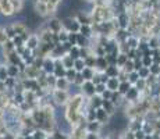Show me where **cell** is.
<instances>
[{
  "label": "cell",
  "instance_id": "cell-1",
  "mask_svg": "<svg viewBox=\"0 0 160 139\" xmlns=\"http://www.w3.org/2000/svg\"><path fill=\"white\" fill-rule=\"evenodd\" d=\"M95 113H96V120L99 122H104L107 120V114H106V111H104L103 109H96V111H95Z\"/></svg>",
  "mask_w": 160,
  "mask_h": 139
},
{
  "label": "cell",
  "instance_id": "cell-2",
  "mask_svg": "<svg viewBox=\"0 0 160 139\" xmlns=\"http://www.w3.org/2000/svg\"><path fill=\"white\" fill-rule=\"evenodd\" d=\"M99 128H100V122H99V121H91V122L88 124V131H89V132L98 134Z\"/></svg>",
  "mask_w": 160,
  "mask_h": 139
},
{
  "label": "cell",
  "instance_id": "cell-3",
  "mask_svg": "<svg viewBox=\"0 0 160 139\" xmlns=\"http://www.w3.org/2000/svg\"><path fill=\"white\" fill-rule=\"evenodd\" d=\"M84 89H85V92H87L88 95H92V93H95V85L93 83H91V82H87L84 85Z\"/></svg>",
  "mask_w": 160,
  "mask_h": 139
},
{
  "label": "cell",
  "instance_id": "cell-4",
  "mask_svg": "<svg viewBox=\"0 0 160 139\" xmlns=\"http://www.w3.org/2000/svg\"><path fill=\"white\" fill-rule=\"evenodd\" d=\"M32 138L33 139H46V135H45L43 131H36L35 134L32 135Z\"/></svg>",
  "mask_w": 160,
  "mask_h": 139
},
{
  "label": "cell",
  "instance_id": "cell-5",
  "mask_svg": "<svg viewBox=\"0 0 160 139\" xmlns=\"http://www.w3.org/2000/svg\"><path fill=\"white\" fill-rule=\"evenodd\" d=\"M107 85H109V89H110V91H114V89L117 88V85H118V82H117L116 79H110V81L107 82Z\"/></svg>",
  "mask_w": 160,
  "mask_h": 139
},
{
  "label": "cell",
  "instance_id": "cell-6",
  "mask_svg": "<svg viewBox=\"0 0 160 139\" xmlns=\"http://www.w3.org/2000/svg\"><path fill=\"white\" fill-rule=\"evenodd\" d=\"M56 99H57V102H60V103H63L64 100H66V93H61L60 91L56 93Z\"/></svg>",
  "mask_w": 160,
  "mask_h": 139
},
{
  "label": "cell",
  "instance_id": "cell-7",
  "mask_svg": "<svg viewBox=\"0 0 160 139\" xmlns=\"http://www.w3.org/2000/svg\"><path fill=\"white\" fill-rule=\"evenodd\" d=\"M128 89H130V85H128L127 82L121 83V86H120V91H121V92H127Z\"/></svg>",
  "mask_w": 160,
  "mask_h": 139
},
{
  "label": "cell",
  "instance_id": "cell-8",
  "mask_svg": "<svg viewBox=\"0 0 160 139\" xmlns=\"http://www.w3.org/2000/svg\"><path fill=\"white\" fill-rule=\"evenodd\" d=\"M100 106H102V102H100V99H95V100H93V107H95V109H99Z\"/></svg>",
  "mask_w": 160,
  "mask_h": 139
},
{
  "label": "cell",
  "instance_id": "cell-9",
  "mask_svg": "<svg viewBox=\"0 0 160 139\" xmlns=\"http://www.w3.org/2000/svg\"><path fill=\"white\" fill-rule=\"evenodd\" d=\"M85 139H99V137H98V134H93V132H89V134L87 135V138Z\"/></svg>",
  "mask_w": 160,
  "mask_h": 139
},
{
  "label": "cell",
  "instance_id": "cell-10",
  "mask_svg": "<svg viewBox=\"0 0 160 139\" xmlns=\"http://www.w3.org/2000/svg\"><path fill=\"white\" fill-rule=\"evenodd\" d=\"M135 95H137V91H134V89H132V91H130V89H128V91H127V96L135 97Z\"/></svg>",
  "mask_w": 160,
  "mask_h": 139
},
{
  "label": "cell",
  "instance_id": "cell-11",
  "mask_svg": "<svg viewBox=\"0 0 160 139\" xmlns=\"http://www.w3.org/2000/svg\"><path fill=\"white\" fill-rule=\"evenodd\" d=\"M125 139H135L134 132H127V134H125Z\"/></svg>",
  "mask_w": 160,
  "mask_h": 139
},
{
  "label": "cell",
  "instance_id": "cell-12",
  "mask_svg": "<svg viewBox=\"0 0 160 139\" xmlns=\"http://www.w3.org/2000/svg\"><path fill=\"white\" fill-rule=\"evenodd\" d=\"M110 96H112V92H103V97H104V100H109Z\"/></svg>",
  "mask_w": 160,
  "mask_h": 139
},
{
  "label": "cell",
  "instance_id": "cell-13",
  "mask_svg": "<svg viewBox=\"0 0 160 139\" xmlns=\"http://www.w3.org/2000/svg\"><path fill=\"white\" fill-rule=\"evenodd\" d=\"M95 91H96V92H99V93H102V92L104 91V86H103V85H98V88L95 89Z\"/></svg>",
  "mask_w": 160,
  "mask_h": 139
},
{
  "label": "cell",
  "instance_id": "cell-14",
  "mask_svg": "<svg viewBox=\"0 0 160 139\" xmlns=\"http://www.w3.org/2000/svg\"><path fill=\"white\" fill-rule=\"evenodd\" d=\"M81 31H82V33H84V35H88V33H89V28L88 27H82Z\"/></svg>",
  "mask_w": 160,
  "mask_h": 139
},
{
  "label": "cell",
  "instance_id": "cell-15",
  "mask_svg": "<svg viewBox=\"0 0 160 139\" xmlns=\"http://www.w3.org/2000/svg\"><path fill=\"white\" fill-rule=\"evenodd\" d=\"M68 79H74V77H75V74H74V71H68Z\"/></svg>",
  "mask_w": 160,
  "mask_h": 139
},
{
  "label": "cell",
  "instance_id": "cell-16",
  "mask_svg": "<svg viewBox=\"0 0 160 139\" xmlns=\"http://www.w3.org/2000/svg\"><path fill=\"white\" fill-rule=\"evenodd\" d=\"M75 66H77V68H78V70H81L82 68V61H77V63H75Z\"/></svg>",
  "mask_w": 160,
  "mask_h": 139
},
{
  "label": "cell",
  "instance_id": "cell-17",
  "mask_svg": "<svg viewBox=\"0 0 160 139\" xmlns=\"http://www.w3.org/2000/svg\"><path fill=\"white\" fill-rule=\"evenodd\" d=\"M46 70H48V71L50 70V71H52V70H53V64H52V63L49 64V63H48V64H46Z\"/></svg>",
  "mask_w": 160,
  "mask_h": 139
},
{
  "label": "cell",
  "instance_id": "cell-18",
  "mask_svg": "<svg viewBox=\"0 0 160 139\" xmlns=\"http://www.w3.org/2000/svg\"><path fill=\"white\" fill-rule=\"evenodd\" d=\"M71 54H74V56H71V57H77V54H78V50H77V49H74V50L71 52Z\"/></svg>",
  "mask_w": 160,
  "mask_h": 139
},
{
  "label": "cell",
  "instance_id": "cell-19",
  "mask_svg": "<svg viewBox=\"0 0 160 139\" xmlns=\"http://www.w3.org/2000/svg\"><path fill=\"white\" fill-rule=\"evenodd\" d=\"M57 85H58V86H60V88H61V86H64V85H66V82H64V81H61V79H60V81L57 82Z\"/></svg>",
  "mask_w": 160,
  "mask_h": 139
},
{
  "label": "cell",
  "instance_id": "cell-20",
  "mask_svg": "<svg viewBox=\"0 0 160 139\" xmlns=\"http://www.w3.org/2000/svg\"><path fill=\"white\" fill-rule=\"evenodd\" d=\"M85 77H88V79H89V77H91V71H85Z\"/></svg>",
  "mask_w": 160,
  "mask_h": 139
},
{
  "label": "cell",
  "instance_id": "cell-21",
  "mask_svg": "<svg viewBox=\"0 0 160 139\" xmlns=\"http://www.w3.org/2000/svg\"><path fill=\"white\" fill-rule=\"evenodd\" d=\"M46 139H56V138H54V137H52V138H48V137H46Z\"/></svg>",
  "mask_w": 160,
  "mask_h": 139
}]
</instances>
